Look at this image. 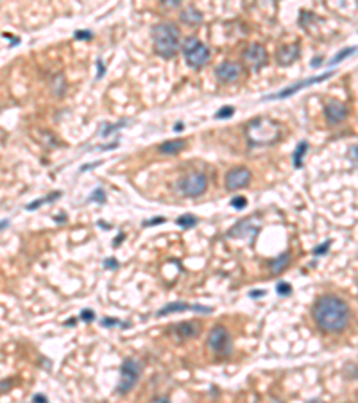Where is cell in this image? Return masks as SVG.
I'll return each mask as SVG.
<instances>
[{"instance_id":"cell-12","label":"cell","mask_w":358,"mask_h":403,"mask_svg":"<svg viewBox=\"0 0 358 403\" xmlns=\"http://www.w3.org/2000/svg\"><path fill=\"white\" fill-rule=\"evenodd\" d=\"M242 76V66L233 61H224L220 63L217 69H215V77L220 81V83H235Z\"/></svg>"},{"instance_id":"cell-45","label":"cell","mask_w":358,"mask_h":403,"mask_svg":"<svg viewBox=\"0 0 358 403\" xmlns=\"http://www.w3.org/2000/svg\"><path fill=\"white\" fill-rule=\"evenodd\" d=\"M154 401H169V398H163V396H158V398H154Z\"/></svg>"},{"instance_id":"cell-8","label":"cell","mask_w":358,"mask_h":403,"mask_svg":"<svg viewBox=\"0 0 358 403\" xmlns=\"http://www.w3.org/2000/svg\"><path fill=\"white\" fill-rule=\"evenodd\" d=\"M244 63L251 72H260L267 65V50L262 43H253L244 50Z\"/></svg>"},{"instance_id":"cell-9","label":"cell","mask_w":358,"mask_h":403,"mask_svg":"<svg viewBox=\"0 0 358 403\" xmlns=\"http://www.w3.org/2000/svg\"><path fill=\"white\" fill-rule=\"evenodd\" d=\"M332 76H333V72H332V70H330V72L322 74V76H315V77H310V79H303V81H299V83L292 84V86L285 88V90L276 91V93H271V95L264 97V100L286 99V97H290V95H294V93H298V91H299V90H303V88L310 86V84H315V83H322V81L330 79V77H332Z\"/></svg>"},{"instance_id":"cell-43","label":"cell","mask_w":358,"mask_h":403,"mask_svg":"<svg viewBox=\"0 0 358 403\" xmlns=\"http://www.w3.org/2000/svg\"><path fill=\"white\" fill-rule=\"evenodd\" d=\"M174 129H176L177 133H179V131H183V124H181V122H179V124H176V126H174Z\"/></svg>"},{"instance_id":"cell-39","label":"cell","mask_w":358,"mask_h":403,"mask_svg":"<svg viewBox=\"0 0 358 403\" xmlns=\"http://www.w3.org/2000/svg\"><path fill=\"white\" fill-rule=\"evenodd\" d=\"M32 401H47V396H43V394H34L32 396Z\"/></svg>"},{"instance_id":"cell-4","label":"cell","mask_w":358,"mask_h":403,"mask_svg":"<svg viewBox=\"0 0 358 403\" xmlns=\"http://www.w3.org/2000/svg\"><path fill=\"white\" fill-rule=\"evenodd\" d=\"M183 56H185L186 63L192 69H203L208 63V59H210V49L201 40L190 36L183 43Z\"/></svg>"},{"instance_id":"cell-24","label":"cell","mask_w":358,"mask_h":403,"mask_svg":"<svg viewBox=\"0 0 358 403\" xmlns=\"http://www.w3.org/2000/svg\"><path fill=\"white\" fill-rule=\"evenodd\" d=\"M90 201H95V203H99V205H104V203H106V194H104V190H102V188H95V192H93V194H91Z\"/></svg>"},{"instance_id":"cell-30","label":"cell","mask_w":358,"mask_h":403,"mask_svg":"<svg viewBox=\"0 0 358 403\" xmlns=\"http://www.w3.org/2000/svg\"><path fill=\"white\" fill-rule=\"evenodd\" d=\"M117 324H120V326H127V324L122 323V321H118V319H102V326L111 328V326H117Z\"/></svg>"},{"instance_id":"cell-10","label":"cell","mask_w":358,"mask_h":403,"mask_svg":"<svg viewBox=\"0 0 358 403\" xmlns=\"http://www.w3.org/2000/svg\"><path fill=\"white\" fill-rule=\"evenodd\" d=\"M251 181V171L247 167H235L226 174V188L227 190H240L245 188Z\"/></svg>"},{"instance_id":"cell-33","label":"cell","mask_w":358,"mask_h":403,"mask_svg":"<svg viewBox=\"0 0 358 403\" xmlns=\"http://www.w3.org/2000/svg\"><path fill=\"white\" fill-rule=\"evenodd\" d=\"M349 160H353L358 163V145H353V147L349 149Z\"/></svg>"},{"instance_id":"cell-7","label":"cell","mask_w":358,"mask_h":403,"mask_svg":"<svg viewBox=\"0 0 358 403\" xmlns=\"http://www.w3.org/2000/svg\"><path fill=\"white\" fill-rule=\"evenodd\" d=\"M208 348L217 355H222V357H227L231 353L233 344H231V337L226 328L220 326V324L211 328L210 333H208Z\"/></svg>"},{"instance_id":"cell-28","label":"cell","mask_w":358,"mask_h":403,"mask_svg":"<svg viewBox=\"0 0 358 403\" xmlns=\"http://www.w3.org/2000/svg\"><path fill=\"white\" fill-rule=\"evenodd\" d=\"M79 319H83V321H86V323H90V321L95 319V312H93V310H90V308H84L83 312L79 314Z\"/></svg>"},{"instance_id":"cell-11","label":"cell","mask_w":358,"mask_h":403,"mask_svg":"<svg viewBox=\"0 0 358 403\" xmlns=\"http://www.w3.org/2000/svg\"><path fill=\"white\" fill-rule=\"evenodd\" d=\"M347 113H349V111H347L346 104H342L337 99H330L324 106V117H326V120H328V124H332V126H337V124L346 120Z\"/></svg>"},{"instance_id":"cell-13","label":"cell","mask_w":358,"mask_h":403,"mask_svg":"<svg viewBox=\"0 0 358 403\" xmlns=\"http://www.w3.org/2000/svg\"><path fill=\"white\" fill-rule=\"evenodd\" d=\"M299 52H301L299 43H286V45H281L278 49V52H276V61H278V65L288 66L298 59Z\"/></svg>"},{"instance_id":"cell-35","label":"cell","mask_w":358,"mask_h":403,"mask_svg":"<svg viewBox=\"0 0 358 403\" xmlns=\"http://www.w3.org/2000/svg\"><path fill=\"white\" fill-rule=\"evenodd\" d=\"M161 4L167 6V8H177L181 4V0H161Z\"/></svg>"},{"instance_id":"cell-5","label":"cell","mask_w":358,"mask_h":403,"mask_svg":"<svg viewBox=\"0 0 358 403\" xmlns=\"http://www.w3.org/2000/svg\"><path fill=\"white\" fill-rule=\"evenodd\" d=\"M140 373H142V364L135 358H125L120 367V382H118L117 394H129L138 382Z\"/></svg>"},{"instance_id":"cell-25","label":"cell","mask_w":358,"mask_h":403,"mask_svg":"<svg viewBox=\"0 0 358 403\" xmlns=\"http://www.w3.org/2000/svg\"><path fill=\"white\" fill-rule=\"evenodd\" d=\"M233 113H235V108L233 106H224V108H220V110L217 111L215 118H230Z\"/></svg>"},{"instance_id":"cell-37","label":"cell","mask_w":358,"mask_h":403,"mask_svg":"<svg viewBox=\"0 0 358 403\" xmlns=\"http://www.w3.org/2000/svg\"><path fill=\"white\" fill-rule=\"evenodd\" d=\"M124 239H125L124 233H118V235L115 237V240H113V247H118V246H120V242H124Z\"/></svg>"},{"instance_id":"cell-15","label":"cell","mask_w":358,"mask_h":403,"mask_svg":"<svg viewBox=\"0 0 358 403\" xmlns=\"http://www.w3.org/2000/svg\"><path fill=\"white\" fill-rule=\"evenodd\" d=\"M179 16H181V22H185L186 25H199V23L203 22V15H201V11H197L193 6L183 9Z\"/></svg>"},{"instance_id":"cell-34","label":"cell","mask_w":358,"mask_h":403,"mask_svg":"<svg viewBox=\"0 0 358 403\" xmlns=\"http://www.w3.org/2000/svg\"><path fill=\"white\" fill-rule=\"evenodd\" d=\"M122 126H124V122H118L117 126H108L104 131H102V137H108V135H110V133H113L115 127H122Z\"/></svg>"},{"instance_id":"cell-14","label":"cell","mask_w":358,"mask_h":403,"mask_svg":"<svg viewBox=\"0 0 358 403\" xmlns=\"http://www.w3.org/2000/svg\"><path fill=\"white\" fill-rule=\"evenodd\" d=\"M249 229H256V231H258V228H256V226H253L251 219H244V221L237 222V224L231 228V231L227 233V235L233 237V239H244V237H247L249 233H251Z\"/></svg>"},{"instance_id":"cell-16","label":"cell","mask_w":358,"mask_h":403,"mask_svg":"<svg viewBox=\"0 0 358 403\" xmlns=\"http://www.w3.org/2000/svg\"><path fill=\"white\" fill-rule=\"evenodd\" d=\"M186 147V140H169V142H163L161 145L158 147L159 152H163V154H177L179 151H183V149Z\"/></svg>"},{"instance_id":"cell-23","label":"cell","mask_w":358,"mask_h":403,"mask_svg":"<svg viewBox=\"0 0 358 403\" xmlns=\"http://www.w3.org/2000/svg\"><path fill=\"white\" fill-rule=\"evenodd\" d=\"M176 222H177V226H181V228L188 229V228H192V226L197 224V219L193 215H190V213H186V215L179 217V219H177Z\"/></svg>"},{"instance_id":"cell-21","label":"cell","mask_w":358,"mask_h":403,"mask_svg":"<svg viewBox=\"0 0 358 403\" xmlns=\"http://www.w3.org/2000/svg\"><path fill=\"white\" fill-rule=\"evenodd\" d=\"M356 47H347V49H344V50H340L339 54H337L335 57H333L332 61H330V65H339V63H342L344 59H346V57H349V56H353L354 52H356Z\"/></svg>"},{"instance_id":"cell-1","label":"cell","mask_w":358,"mask_h":403,"mask_svg":"<svg viewBox=\"0 0 358 403\" xmlns=\"http://www.w3.org/2000/svg\"><path fill=\"white\" fill-rule=\"evenodd\" d=\"M312 316L320 331L340 333L349 324L351 310L342 297L333 296V294H324L315 301L312 308Z\"/></svg>"},{"instance_id":"cell-17","label":"cell","mask_w":358,"mask_h":403,"mask_svg":"<svg viewBox=\"0 0 358 403\" xmlns=\"http://www.w3.org/2000/svg\"><path fill=\"white\" fill-rule=\"evenodd\" d=\"M176 331L185 339L197 337V335H199V324L192 323V321H185V323L176 324Z\"/></svg>"},{"instance_id":"cell-38","label":"cell","mask_w":358,"mask_h":403,"mask_svg":"<svg viewBox=\"0 0 358 403\" xmlns=\"http://www.w3.org/2000/svg\"><path fill=\"white\" fill-rule=\"evenodd\" d=\"M99 165H101V163H99V161H97V163H88V165H83V167H81V172H86L88 169H95V167H99Z\"/></svg>"},{"instance_id":"cell-6","label":"cell","mask_w":358,"mask_h":403,"mask_svg":"<svg viewBox=\"0 0 358 403\" xmlns=\"http://www.w3.org/2000/svg\"><path fill=\"white\" fill-rule=\"evenodd\" d=\"M208 188V179L203 172H190L186 174L181 181L177 183V190L181 192L185 197H199L206 192Z\"/></svg>"},{"instance_id":"cell-31","label":"cell","mask_w":358,"mask_h":403,"mask_svg":"<svg viewBox=\"0 0 358 403\" xmlns=\"http://www.w3.org/2000/svg\"><path fill=\"white\" fill-rule=\"evenodd\" d=\"M74 36H76L77 40H90L93 35H91L90 30H76V32H74Z\"/></svg>"},{"instance_id":"cell-40","label":"cell","mask_w":358,"mask_h":403,"mask_svg":"<svg viewBox=\"0 0 358 403\" xmlns=\"http://www.w3.org/2000/svg\"><path fill=\"white\" fill-rule=\"evenodd\" d=\"M320 63H322V57H320V56H317L315 59L312 61V66H313V69H317V66H319Z\"/></svg>"},{"instance_id":"cell-19","label":"cell","mask_w":358,"mask_h":403,"mask_svg":"<svg viewBox=\"0 0 358 403\" xmlns=\"http://www.w3.org/2000/svg\"><path fill=\"white\" fill-rule=\"evenodd\" d=\"M288 263H290V253L285 251V253H281L279 256H276V258H272L271 262H269V267H271L272 274H278V273H281V271L285 269Z\"/></svg>"},{"instance_id":"cell-18","label":"cell","mask_w":358,"mask_h":403,"mask_svg":"<svg viewBox=\"0 0 358 403\" xmlns=\"http://www.w3.org/2000/svg\"><path fill=\"white\" fill-rule=\"evenodd\" d=\"M185 310H193V307H190V305L183 303V301H174V303H169V305H165V307H163V308H159L156 316H158V317H163V316H167V314H172V312H185Z\"/></svg>"},{"instance_id":"cell-41","label":"cell","mask_w":358,"mask_h":403,"mask_svg":"<svg viewBox=\"0 0 358 403\" xmlns=\"http://www.w3.org/2000/svg\"><path fill=\"white\" fill-rule=\"evenodd\" d=\"M264 290H253V292H249V296L251 297H260V296H264Z\"/></svg>"},{"instance_id":"cell-27","label":"cell","mask_w":358,"mask_h":403,"mask_svg":"<svg viewBox=\"0 0 358 403\" xmlns=\"http://www.w3.org/2000/svg\"><path fill=\"white\" fill-rule=\"evenodd\" d=\"M231 206L237 210H244L245 206H247V201H245V197H242V195H238V197H235L233 201H231Z\"/></svg>"},{"instance_id":"cell-32","label":"cell","mask_w":358,"mask_h":403,"mask_svg":"<svg viewBox=\"0 0 358 403\" xmlns=\"http://www.w3.org/2000/svg\"><path fill=\"white\" fill-rule=\"evenodd\" d=\"M165 222V217H158V219H151V221H143V226L147 228V226H156V224H161Z\"/></svg>"},{"instance_id":"cell-22","label":"cell","mask_w":358,"mask_h":403,"mask_svg":"<svg viewBox=\"0 0 358 403\" xmlns=\"http://www.w3.org/2000/svg\"><path fill=\"white\" fill-rule=\"evenodd\" d=\"M57 197H61V192H52V194L47 195V197L38 199V201H34V203H30V205H27V210H29V212H32V210L40 208V206H42L43 203H52L54 199H57Z\"/></svg>"},{"instance_id":"cell-2","label":"cell","mask_w":358,"mask_h":403,"mask_svg":"<svg viewBox=\"0 0 358 403\" xmlns=\"http://www.w3.org/2000/svg\"><path fill=\"white\" fill-rule=\"evenodd\" d=\"M281 137V126L269 117L253 118L245 127V138L249 145H272Z\"/></svg>"},{"instance_id":"cell-26","label":"cell","mask_w":358,"mask_h":403,"mask_svg":"<svg viewBox=\"0 0 358 403\" xmlns=\"http://www.w3.org/2000/svg\"><path fill=\"white\" fill-rule=\"evenodd\" d=\"M276 290H278L279 296H288V294L292 292V285L290 283H286V282H281V283H278Z\"/></svg>"},{"instance_id":"cell-42","label":"cell","mask_w":358,"mask_h":403,"mask_svg":"<svg viewBox=\"0 0 358 403\" xmlns=\"http://www.w3.org/2000/svg\"><path fill=\"white\" fill-rule=\"evenodd\" d=\"M97 65H99V77H102V74H104V66H102V61L101 59L97 61Z\"/></svg>"},{"instance_id":"cell-29","label":"cell","mask_w":358,"mask_h":403,"mask_svg":"<svg viewBox=\"0 0 358 403\" xmlns=\"http://www.w3.org/2000/svg\"><path fill=\"white\" fill-rule=\"evenodd\" d=\"M330 244H332V240H326V242L322 244V246L315 247V249H313V255H315V256H319V255H324V253L330 249Z\"/></svg>"},{"instance_id":"cell-44","label":"cell","mask_w":358,"mask_h":403,"mask_svg":"<svg viewBox=\"0 0 358 403\" xmlns=\"http://www.w3.org/2000/svg\"><path fill=\"white\" fill-rule=\"evenodd\" d=\"M6 389H9V382H2V392H4Z\"/></svg>"},{"instance_id":"cell-3","label":"cell","mask_w":358,"mask_h":403,"mask_svg":"<svg viewBox=\"0 0 358 403\" xmlns=\"http://www.w3.org/2000/svg\"><path fill=\"white\" fill-rule=\"evenodd\" d=\"M152 42H154V52L158 56L170 59L179 50V30L176 23L161 22L156 23L152 29Z\"/></svg>"},{"instance_id":"cell-20","label":"cell","mask_w":358,"mask_h":403,"mask_svg":"<svg viewBox=\"0 0 358 403\" xmlns=\"http://www.w3.org/2000/svg\"><path fill=\"white\" fill-rule=\"evenodd\" d=\"M306 152H308V144L306 142H299L298 147L294 149V154H292V163H294L296 169L303 167V158H305Z\"/></svg>"},{"instance_id":"cell-36","label":"cell","mask_w":358,"mask_h":403,"mask_svg":"<svg viewBox=\"0 0 358 403\" xmlns=\"http://www.w3.org/2000/svg\"><path fill=\"white\" fill-rule=\"evenodd\" d=\"M104 267H108V269H117L118 263L115 258H108V260H104Z\"/></svg>"}]
</instances>
